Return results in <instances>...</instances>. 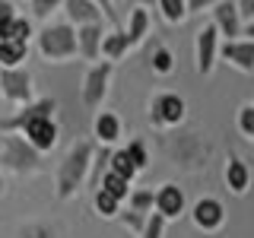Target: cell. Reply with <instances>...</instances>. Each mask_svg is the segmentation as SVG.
<instances>
[{"label":"cell","instance_id":"cell-1","mask_svg":"<svg viewBox=\"0 0 254 238\" xmlns=\"http://www.w3.org/2000/svg\"><path fill=\"white\" fill-rule=\"evenodd\" d=\"M92 156H95L92 140H79L64 153V159L58 162V175H54V194H58V200H70V197L79 194V187L89 181Z\"/></svg>","mask_w":254,"mask_h":238},{"label":"cell","instance_id":"cell-2","mask_svg":"<svg viewBox=\"0 0 254 238\" xmlns=\"http://www.w3.org/2000/svg\"><path fill=\"white\" fill-rule=\"evenodd\" d=\"M35 48L48 63H67L76 58V29L64 22H48L35 35Z\"/></svg>","mask_w":254,"mask_h":238},{"label":"cell","instance_id":"cell-3","mask_svg":"<svg viewBox=\"0 0 254 238\" xmlns=\"http://www.w3.org/2000/svg\"><path fill=\"white\" fill-rule=\"evenodd\" d=\"M0 165L13 175H35L42 172V153H35L22 133H3V140H0Z\"/></svg>","mask_w":254,"mask_h":238},{"label":"cell","instance_id":"cell-4","mask_svg":"<svg viewBox=\"0 0 254 238\" xmlns=\"http://www.w3.org/2000/svg\"><path fill=\"white\" fill-rule=\"evenodd\" d=\"M165 153L175 159V165L188 172H200L206 169V159H210V146L200 140V133H172L165 137Z\"/></svg>","mask_w":254,"mask_h":238},{"label":"cell","instance_id":"cell-5","mask_svg":"<svg viewBox=\"0 0 254 238\" xmlns=\"http://www.w3.org/2000/svg\"><path fill=\"white\" fill-rule=\"evenodd\" d=\"M111 73H115V63H111V60L89 63V70L83 73V86H79V102H83L86 111H99L102 102L108 99Z\"/></svg>","mask_w":254,"mask_h":238},{"label":"cell","instance_id":"cell-6","mask_svg":"<svg viewBox=\"0 0 254 238\" xmlns=\"http://www.w3.org/2000/svg\"><path fill=\"white\" fill-rule=\"evenodd\" d=\"M149 124L156 130H172V127H181L188 118V102L181 99L178 92H156L149 99Z\"/></svg>","mask_w":254,"mask_h":238},{"label":"cell","instance_id":"cell-7","mask_svg":"<svg viewBox=\"0 0 254 238\" xmlns=\"http://www.w3.org/2000/svg\"><path fill=\"white\" fill-rule=\"evenodd\" d=\"M0 99L13 102L16 108L29 105L35 99V89H32V73L26 67H0Z\"/></svg>","mask_w":254,"mask_h":238},{"label":"cell","instance_id":"cell-8","mask_svg":"<svg viewBox=\"0 0 254 238\" xmlns=\"http://www.w3.org/2000/svg\"><path fill=\"white\" fill-rule=\"evenodd\" d=\"M219 32L216 26H203V29H197V35H194V70H197V76H210L213 70H216V60H219Z\"/></svg>","mask_w":254,"mask_h":238},{"label":"cell","instance_id":"cell-9","mask_svg":"<svg viewBox=\"0 0 254 238\" xmlns=\"http://www.w3.org/2000/svg\"><path fill=\"white\" fill-rule=\"evenodd\" d=\"M54 111H58V99H51V95L32 99L29 105H19L16 115L3 118V121H0V130L3 133H19L22 127H26L29 121H35V118H54Z\"/></svg>","mask_w":254,"mask_h":238},{"label":"cell","instance_id":"cell-10","mask_svg":"<svg viewBox=\"0 0 254 238\" xmlns=\"http://www.w3.org/2000/svg\"><path fill=\"white\" fill-rule=\"evenodd\" d=\"M190 222H194L197 232L213 235L226 226V206H222L219 197H200V200H194V206H190Z\"/></svg>","mask_w":254,"mask_h":238},{"label":"cell","instance_id":"cell-11","mask_svg":"<svg viewBox=\"0 0 254 238\" xmlns=\"http://www.w3.org/2000/svg\"><path fill=\"white\" fill-rule=\"evenodd\" d=\"M22 137L29 140V146L35 149V153H51L54 146H58V137H61V127L54 118H35V121H29L26 127H22Z\"/></svg>","mask_w":254,"mask_h":238},{"label":"cell","instance_id":"cell-12","mask_svg":"<svg viewBox=\"0 0 254 238\" xmlns=\"http://www.w3.org/2000/svg\"><path fill=\"white\" fill-rule=\"evenodd\" d=\"M153 210H156L165 222L181 219V216L188 213V197H185V190L175 184V181L159 184V187H156V203H153Z\"/></svg>","mask_w":254,"mask_h":238},{"label":"cell","instance_id":"cell-13","mask_svg":"<svg viewBox=\"0 0 254 238\" xmlns=\"http://www.w3.org/2000/svg\"><path fill=\"white\" fill-rule=\"evenodd\" d=\"M219 58L235 67L238 73H254V42L248 38H232V42L219 45Z\"/></svg>","mask_w":254,"mask_h":238},{"label":"cell","instance_id":"cell-14","mask_svg":"<svg viewBox=\"0 0 254 238\" xmlns=\"http://www.w3.org/2000/svg\"><path fill=\"white\" fill-rule=\"evenodd\" d=\"M213 26H216L219 38H226V42H232V38H242V16H238V6L235 0H219L216 6H213Z\"/></svg>","mask_w":254,"mask_h":238},{"label":"cell","instance_id":"cell-15","mask_svg":"<svg viewBox=\"0 0 254 238\" xmlns=\"http://www.w3.org/2000/svg\"><path fill=\"white\" fill-rule=\"evenodd\" d=\"M222 181H226L229 194L235 197H245L251 190V165L245 162L242 156H229L226 162V172H222Z\"/></svg>","mask_w":254,"mask_h":238},{"label":"cell","instance_id":"cell-16","mask_svg":"<svg viewBox=\"0 0 254 238\" xmlns=\"http://www.w3.org/2000/svg\"><path fill=\"white\" fill-rule=\"evenodd\" d=\"M102 35H105V22L95 26H76V54L83 60H99L102 58Z\"/></svg>","mask_w":254,"mask_h":238},{"label":"cell","instance_id":"cell-17","mask_svg":"<svg viewBox=\"0 0 254 238\" xmlns=\"http://www.w3.org/2000/svg\"><path fill=\"white\" fill-rule=\"evenodd\" d=\"M121 133H124V124H121V118H118L115 111H99V115H95L92 137H95L99 146H111V149H115V143L121 140Z\"/></svg>","mask_w":254,"mask_h":238},{"label":"cell","instance_id":"cell-18","mask_svg":"<svg viewBox=\"0 0 254 238\" xmlns=\"http://www.w3.org/2000/svg\"><path fill=\"white\" fill-rule=\"evenodd\" d=\"M64 13H67V22L70 26H95V22H105V16H102V10L92 3V0H64L61 6Z\"/></svg>","mask_w":254,"mask_h":238},{"label":"cell","instance_id":"cell-19","mask_svg":"<svg viewBox=\"0 0 254 238\" xmlns=\"http://www.w3.org/2000/svg\"><path fill=\"white\" fill-rule=\"evenodd\" d=\"M130 51V42H127V35H124V29H111L102 35V60H111V63H118L124 58V54Z\"/></svg>","mask_w":254,"mask_h":238},{"label":"cell","instance_id":"cell-20","mask_svg":"<svg viewBox=\"0 0 254 238\" xmlns=\"http://www.w3.org/2000/svg\"><path fill=\"white\" fill-rule=\"evenodd\" d=\"M124 35H127V42H130V48H137L143 38L149 35V10H143V6H130Z\"/></svg>","mask_w":254,"mask_h":238},{"label":"cell","instance_id":"cell-21","mask_svg":"<svg viewBox=\"0 0 254 238\" xmlns=\"http://www.w3.org/2000/svg\"><path fill=\"white\" fill-rule=\"evenodd\" d=\"M29 60V42L0 38V67H22Z\"/></svg>","mask_w":254,"mask_h":238},{"label":"cell","instance_id":"cell-22","mask_svg":"<svg viewBox=\"0 0 254 238\" xmlns=\"http://www.w3.org/2000/svg\"><path fill=\"white\" fill-rule=\"evenodd\" d=\"M32 35H35V32H32V19L29 16H19V13L0 29V38H13V42H29Z\"/></svg>","mask_w":254,"mask_h":238},{"label":"cell","instance_id":"cell-23","mask_svg":"<svg viewBox=\"0 0 254 238\" xmlns=\"http://www.w3.org/2000/svg\"><path fill=\"white\" fill-rule=\"evenodd\" d=\"M149 67H153V73L159 76H169L175 70V54L169 45H153V51H149Z\"/></svg>","mask_w":254,"mask_h":238},{"label":"cell","instance_id":"cell-24","mask_svg":"<svg viewBox=\"0 0 254 238\" xmlns=\"http://www.w3.org/2000/svg\"><path fill=\"white\" fill-rule=\"evenodd\" d=\"M124 203L130 206V210L143 213V216H149V213H153V203H156V190L153 187H130V194H127Z\"/></svg>","mask_w":254,"mask_h":238},{"label":"cell","instance_id":"cell-25","mask_svg":"<svg viewBox=\"0 0 254 238\" xmlns=\"http://www.w3.org/2000/svg\"><path fill=\"white\" fill-rule=\"evenodd\" d=\"M156 10H159V16H162L169 26H181V22L188 19L185 0H156Z\"/></svg>","mask_w":254,"mask_h":238},{"label":"cell","instance_id":"cell-26","mask_svg":"<svg viewBox=\"0 0 254 238\" xmlns=\"http://www.w3.org/2000/svg\"><path fill=\"white\" fill-rule=\"evenodd\" d=\"M108 172H115V175H121L124 181H130L133 184V178H137V169H133V162L127 159V153H124V146L121 149H111V156H108Z\"/></svg>","mask_w":254,"mask_h":238},{"label":"cell","instance_id":"cell-27","mask_svg":"<svg viewBox=\"0 0 254 238\" xmlns=\"http://www.w3.org/2000/svg\"><path fill=\"white\" fill-rule=\"evenodd\" d=\"M99 187H102V190H108V194L115 197V200H121V203H124L133 184H130V181H124L121 175H115V172H105V175L99 178Z\"/></svg>","mask_w":254,"mask_h":238},{"label":"cell","instance_id":"cell-28","mask_svg":"<svg viewBox=\"0 0 254 238\" xmlns=\"http://www.w3.org/2000/svg\"><path fill=\"white\" fill-rule=\"evenodd\" d=\"M92 206H95V213H99L102 219H115L118 210H121V200H115L108 190L95 187V190H92Z\"/></svg>","mask_w":254,"mask_h":238},{"label":"cell","instance_id":"cell-29","mask_svg":"<svg viewBox=\"0 0 254 238\" xmlns=\"http://www.w3.org/2000/svg\"><path fill=\"white\" fill-rule=\"evenodd\" d=\"M124 153H127V159L133 162V169H137V172H146V165H149V149H146V143H143L140 137H133L130 143H127Z\"/></svg>","mask_w":254,"mask_h":238},{"label":"cell","instance_id":"cell-30","mask_svg":"<svg viewBox=\"0 0 254 238\" xmlns=\"http://www.w3.org/2000/svg\"><path fill=\"white\" fill-rule=\"evenodd\" d=\"M235 127L242 130V137L254 143V102H245L242 108H238V115H235Z\"/></svg>","mask_w":254,"mask_h":238},{"label":"cell","instance_id":"cell-31","mask_svg":"<svg viewBox=\"0 0 254 238\" xmlns=\"http://www.w3.org/2000/svg\"><path fill=\"white\" fill-rule=\"evenodd\" d=\"M115 219L121 222V226H124L130 235H140V232H143V222H146V216H143V213H137V210H130V206H127V210H118Z\"/></svg>","mask_w":254,"mask_h":238},{"label":"cell","instance_id":"cell-32","mask_svg":"<svg viewBox=\"0 0 254 238\" xmlns=\"http://www.w3.org/2000/svg\"><path fill=\"white\" fill-rule=\"evenodd\" d=\"M165 226H169V222H165V219L153 210V213L146 216V222H143V232H140L137 238H165Z\"/></svg>","mask_w":254,"mask_h":238},{"label":"cell","instance_id":"cell-33","mask_svg":"<svg viewBox=\"0 0 254 238\" xmlns=\"http://www.w3.org/2000/svg\"><path fill=\"white\" fill-rule=\"evenodd\" d=\"M29 3H32V16L35 19H48L51 13H58L64 6V0H29Z\"/></svg>","mask_w":254,"mask_h":238},{"label":"cell","instance_id":"cell-34","mask_svg":"<svg viewBox=\"0 0 254 238\" xmlns=\"http://www.w3.org/2000/svg\"><path fill=\"white\" fill-rule=\"evenodd\" d=\"M19 238H54V229L48 222H26L19 229Z\"/></svg>","mask_w":254,"mask_h":238},{"label":"cell","instance_id":"cell-35","mask_svg":"<svg viewBox=\"0 0 254 238\" xmlns=\"http://www.w3.org/2000/svg\"><path fill=\"white\" fill-rule=\"evenodd\" d=\"M216 3H219V0H185V6H188V16H190V13H210Z\"/></svg>","mask_w":254,"mask_h":238},{"label":"cell","instance_id":"cell-36","mask_svg":"<svg viewBox=\"0 0 254 238\" xmlns=\"http://www.w3.org/2000/svg\"><path fill=\"white\" fill-rule=\"evenodd\" d=\"M92 3H95V6H99V10H102V16H105V19H108V22H115V26H118V13H115V0H92Z\"/></svg>","mask_w":254,"mask_h":238},{"label":"cell","instance_id":"cell-37","mask_svg":"<svg viewBox=\"0 0 254 238\" xmlns=\"http://www.w3.org/2000/svg\"><path fill=\"white\" fill-rule=\"evenodd\" d=\"M16 16V6H13V0H0V29L6 26V22H10Z\"/></svg>","mask_w":254,"mask_h":238},{"label":"cell","instance_id":"cell-38","mask_svg":"<svg viewBox=\"0 0 254 238\" xmlns=\"http://www.w3.org/2000/svg\"><path fill=\"white\" fill-rule=\"evenodd\" d=\"M235 6H238V16H242V22L254 19V0H235Z\"/></svg>","mask_w":254,"mask_h":238},{"label":"cell","instance_id":"cell-39","mask_svg":"<svg viewBox=\"0 0 254 238\" xmlns=\"http://www.w3.org/2000/svg\"><path fill=\"white\" fill-rule=\"evenodd\" d=\"M242 38H248V42H254V19H248L242 26Z\"/></svg>","mask_w":254,"mask_h":238},{"label":"cell","instance_id":"cell-40","mask_svg":"<svg viewBox=\"0 0 254 238\" xmlns=\"http://www.w3.org/2000/svg\"><path fill=\"white\" fill-rule=\"evenodd\" d=\"M127 6H143V10H146V6H156V0H124Z\"/></svg>","mask_w":254,"mask_h":238},{"label":"cell","instance_id":"cell-41","mask_svg":"<svg viewBox=\"0 0 254 238\" xmlns=\"http://www.w3.org/2000/svg\"><path fill=\"white\" fill-rule=\"evenodd\" d=\"M3 190H6V181H3V175H0V197H3Z\"/></svg>","mask_w":254,"mask_h":238},{"label":"cell","instance_id":"cell-42","mask_svg":"<svg viewBox=\"0 0 254 238\" xmlns=\"http://www.w3.org/2000/svg\"><path fill=\"white\" fill-rule=\"evenodd\" d=\"M251 162H254V159H251Z\"/></svg>","mask_w":254,"mask_h":238}]
</instances>
